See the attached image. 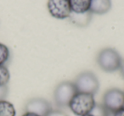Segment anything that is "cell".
<instances>
[{"label": "cell", "mask_w": 124, "mask_h": 116, "mask_svg": "<svg viewBox=\"0 0 124 116\" xmlns=\"http://www.w3.org/2000/svg\"><path fill=\"white\" fill-rule=\"evenodd\" d=\"M71 12L83 14L90 9L91 0H70Z\"/></svg>", "instance_id": "cell-10"}, {"label": "cell", "mask_w": 124, "mask_h": 116, "mask_svg": "<svg viewBox=\"0 0 124 116\" xmlns=\"http://www.w3.org/2000/svg\"><path fill=\"white\" fill-rule=\"evenodd\" d=\"M6 95H7V87H0V100L4 99Z\"/></svg>", "instance_id": "cell-16"}, {"label": "cell", "mask_w": 124, "mask_h": 116, "mask_svg": "<svg viewBox=\"0 0 124 116\" xmlns=\"http://www.w3.org/2000/svg\"><path fill=\"white\" fill-rule=\"evenodd\" d=\"M102 104L111 113L122 109L124 107V92L118 88L109 89L104 94Z\"/></svg>", "instance_id": "cell-5"}, {"label": "cell", "mask_w": 124, "mask_h": 116, "mask_svg": "<svg viewBox=\"0 0 124 116\" xmlns=\"http://www.w3.org/2000/svg\"><path fill=\"white\" fill-rule=\"evenodd\" d=\"M78 92L74 83L71 81L60 82L55 87L54 92V100L57 106L59 107H66L68 106Z\"/></svg>", "instance_id": "cell-4"}, {"label": "cell", "mask_w": 124, "mask_h": 116, "mask_svg": "<svg viewBox=\"0 0 124 116\" xmlns=\"http://www.w3.org/2000/svg\"><path fill=\"white\" fill-rule=\"evenodd\" d=\"M119 70H120L121 74H122V75L123 76V78H124V60H122V64H121V66H120Z\"/></svg>", "instance_id": "cell-18"}, {"label": "cell", "mask_w": 124, "mask_h": 116, "mask_svg": "<svg viewBox=\"0 0 124 116\" xmlns=\"http://www.w3.org/2000/svg\"><path fill=\"white\" fill-rule=\"evenodd\" d=\"M10 57L9 48L4 43H0V65H5Z\"/></svg>", "instance_id": "cell-13"}, {"label": "cell", "mask_w": 124, "mask_h": 116, "mask_svg": "<svg viewBox=\"0 0 124 116\" xmlns=\"http://www.w3.org/2000/svg\"><path fill=\"white\" fill-rule=\"evenodd\" d=\"M69 20L73 25L79 27H85L88 26L92 20V13L90 11L83 13V14H77L71 12L69 16Z\"/></svg>", "instance_id": "cell-9"}, {"label": "cell", "mask_w": 124, "mask_h": 116, "mask_svg": "<svg viewBox=\"0 0 124 116\" xmlns=\"http://www.w3.org/2000/svg\"><path fill=\"white\" fill-rule=\"evenodd\" d=\"M0 116H16L14 104L5 99L0 100Z\"/></svg>", "instance_id": "cell-11"}, {"label": "cell", "mask_w": 124, "mask_h": 116, "mask_svg": "<svg viewBox=\"0 0 124 116\" xmlns=\"http://www.w3.org/2000/svg\"><path fill=\"white\" fill-rule=\"evenodd\" d=\"M26 112L32 113L39 116H46L52 110L49 102L42 97L31 98L26 104Z\"/></svg>", "instance_id": "cell-7"}, {"label": "cell", "mask_w": 124, "mask_h": 116, "mask_svg": "<svg viewBox=\"0 0 124 116\" xmlns=\"http://www.w3.org/2000/svg\"><path fill=\"white\" fill-rule=\"evenodd\" d=\"M46 116H68V115L64 112V111L57 110V109L53 110V109H52V110L50 111V112L48 113Z\"/></svg>", "instance_id": "cell-15"}, {"label": "cell", "mask_w": 124, "mask_h": 116, "mask_svg": "<svg viewBox=\"0 0 124 116\" xmlns=\"http://www.w3.org/2000/svg\"><path fill=\"white\" fill-rule=\"evenodd\" d=\"M113 116H124V107L113 113Z\"/></svg>", "instance_id": "cell-17"}, {"label": "cell", "mask_w": 124, "mask_h": 116, "mask_svg": "<svg viewBox=\"0 0 124 116\" xmlns=\"http://www.w3.org/2000/svg\"><path fill=\"white\" fill-rule=\"evenodd\" d=\"M96 104L94 95L83 92H77L70 102L69 109L77 116H84L89 114Z\"/></svg>", "instance_id": "cell-1"}, {"label": "cell", "mask_w": 124, "mask_h": 116, "mask_svg": "<svg viewBox=\"0 0 124 116\" xmlns=\"http://www.w3.org/2000/svg\"><path fill=\"white\" fill-rule=\"evenodd\" d=\"M110 111H108L103 104H95L89 114L92 116H107Z\"/></svg>", "instance_id": "cell-14"}, {"label": "cell", "mask_w": 124, "mask_h": 116, "mask_svg": "<svg viewBox=\"0 0 124 116\" xmlns=\"http://www.w3.org/2000/svg\"><path fill=\"white\" fill-rule=\"evenodd\" d=\"M107 116H113V113L109 112V114H108V115H107Z\"/></svg>", "instance_id": "cell-20"}, {"label": "cell", "mask_w": 124, "mask_h": 116, "mask_svg": "<svg viewBox=\"0 0 124 116\" xmlns=\"http://www.w3.org/2000/svg\"><path fill=\"white\" fill-rule=\"evenodd\" d=\"M10 79V73L6 65H0V87H7Z\"/></svg>", "instance_id": "cell-12"}, {"label": "cell", "mask_w": 124, "mask_h": 116, "mask_svg": "<svg viewBox=\"0 0 124 116\" xmlns=\"http://www.w3.org/2000/svg\"><path fill=\"white\" fill-rule=\"evenodd\" d=\"M78 92L94 95L99 90L100 82L97 76L91 71L80 73L73 82Z\"/></svg>", "instance_id": "cell-3"}, {"label": "cell", "mask_w": 124, "mask_h": 116, "mask_svg": "<svg viewBox=\"0 0 124 116\" xmlns=\"http://www.w3.org/2000/svg\"><path fill=\"white\" fill-rule=\"evenodd\" d=\"M21 116H39V115H37L35 114H32V113H28V112H25L24 114H22Z\"/></svg>", "instance_id": "cell-19"}, {"label": "cell", "mask_w": 124, "mask_h": 116, "mask_svg": "<svg viewBox=\"0 0 124 116\" xmlns=\"http://www.w3.org/2000/svg\"><path fill=\"white\" fill-rule=\"evenodd\" d=\"M84 116H92L91 114H87V115H84Z\"/></svg>", "instance_id": "cell-21"}, {"label": "cell", "mask_w": 124, "mask_h": 116, "mask_svg": "<svg viewBox=\"0 0 124 116\" xmlns=\"http://www.w3.org/2000/svg\"><path fill=\"white\" fill-rule=\"evenodd\" d=\"M111 0H91L89 11L92 14H105L111 9Z\"/></svg>", "instance_id": "cell-8"}, {"label": "cell", "mask_w": 124, "mask_h": 116, "mask_svg": "<svg viewBox=\"0 0 124 116\" xmlns=\"http://www.w3.org/2000/svg\"><path fill=\"white\" fill-rule=\"evenodd\" d=\"M47 6L50 15L55 19H67L71 13L70 0H48Z\"/></svg>", "instance_id": "cell-6"}, {"label": "cell", "mask_w": 124, "mask_h": 116, "mask_svg": "<svg viewBox=\"0 0 124 116\" xmlns=\"http://www.w3.org/2000/svg\"><path fill=\"white\" fill-rule=\"evenodd\" d=\"M122 57L116 49L111 48H104L99 53L97 63L102 70L105 72H115L120 69Z\"/></svg>", "instance_id": "cell-2"}]
</instances>
